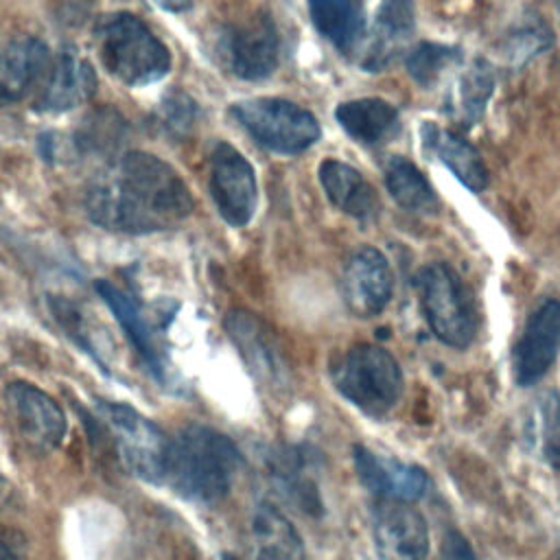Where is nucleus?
Wrapping results in <instances>:
<instances>
[{
    "mask_svg": "<svg viewBox=\"0 0 560 560\" xmlns=\"http://www.w3.org/2000/svg\"><path fill=\"white\" fill-rule=\"evenodd\" d=\"M85 210L109 232L149 234L179 225L192 210V197L171 164L147 151H129L94 175Z\"/></svg>",
    "mask_w": 560,
    "mask_h": 560,
    "instance_id": "nucleus-1",
    "label": "nucleus"
},
{
    "mask_svg": "<svg viewBox=\"0 0 560 560\" xmlns=\"http://www.w3.org/2000/svg\"><path fill=\"white\" fill-rule=\"evenodd\" d=\"M243 466L236 444L201 424H190L171 440L164 483L192 503H219Z\"/></svg>",
    "mask_w": 560,
    "mask_h": 560,
    "instance_id": "nucleus-2",
    "label": "nucleus"
},
{
    "mask_svg": "<svg viewBox=\"0 0 560 560\" xmlns=\"http://www.w3.org/2000/svg\"><path fill=\"white\" fill-rule=\"evenodd\" d=\"M94 42L107 72L125 85H149L171 70L168 48L131 13L103 15L94 26Z\"/></svg>",
    "mask_w": 560,
    "mask_h": 560,
    "instance_id": "nucleus-3",
    "label": "nucleus"
},
{
    "mask_svg": "<svg viewBox=\"0 0 560 560\" xmlns=\"http://www.w3.org/2000/svg\"><path fill=\"white\" fill-rule=\"evenodd\" d=\"M335 389L372 418L385 416L400 398L402 372L381 346L359 343L330 368Z\"/></svg>",
    "mask_w": 560,
    "mask_h": 560,
    "instance_id": "nucleus-4",
    "label": "nucleus"
},
{
    "mask_svg": "<svg viewBox=\"0 0 560 560\" xmlns=\"http://www.w3.org/2000/svg\"><path fill=\"white\" fill-rule=\"evenodd\" d=\"M232 114L260 147L276 153H302L319 138L317 118L284 98H245L232 105Z\"/></svg>",
    "mask_w": 560,
    "mask_h": 560,
    "instance_id": "nucleus-5",
    "label": "nucleus"
},
{
    "mask_svg": "<svg viewBox=\"0 0 560 560\" xmlns=\"http://www.w3.org/2000/svg\"><path fill=\"white\" fill-rule=\"evenodd\" d=\"M418 280L422 311L433 335L451 348H466L475 337L477 317L459 276L446 262H431Z\"/></svg>",
    "mask_w": 560,
    "mask_h": 560,
    "instance_id": "nucleus-6",
    "label": "nucleus"
},
{
    "mask_svg": "<svg viewBox=\"0 0 560 560\" xmlns=\"http://www.w3.org/2000/svg\"><path fill=\"white\" fill-rule=\"evenodd\" d=\"M96 411L114 435L125 466L144 481L164 483L171 440L162 429L122 402L98 400Z\"/></svg>",
    "mask_w": 560,
    "mask_h": 560,
    "instance_id": "nucleus-7",
    "label": "nucleus"
},
{
    "mask_svg": "<svg viewBox=\"0 0 560 560\" xmlns=\"http://www.w3.org/2000/svg\"><path fill=\"white\" fill-rule=\"evenodd\" d=\"M210 195L217 212L232 228H243L256 212L258 190L252 164L228 142H219L210 155Z\"/></svg>",
    "mask_w": 560,
    "mask_h": 560,
    "instance_id": "nucleus-8",
    "label": "nucleus"
},
{
    "mask_svg": "<svg viewBox=\"0 0 560 560\" xmlns=\"http://www.w3.org/2000/svg\"><path fill=\"white\" fill-rule=\"evenodd\" d=\"M4 400L20 438L37 451H52L66 435V416L57 400L33 383L7 385Z\"/></svg>",
    "mask_w": 560,
    "mask_h": 560,
    "instance_id": "nucleus-9",
    "label": "nucleus"
},
{
    "mask_svg": "<svg viewBox=\"0 0 560 560\" xmlns=\"http://www.w3.org/2000/svg\"><path fill=\"white\" fill-rule=\"evenodd\" d=\"M372 534L383 560H427L429 527L411 501L381 499L372 514Z\"/></svg>",
    "mask_w": 560,
    "mask_h": 560,
    "instance_id": "nucleus-10",
    "label": "nucleus"
},
{
    "mask_svg": "<svg viewBox=\"0 0 560 560\" xmlns=\"http://www.w3.org/2000/svg\"><path fill=\"white\" fill-rule=\"evenodd\" d=\"M560 350V302H540L525 322L512 350V370L518 385L540 381Z\"/></svg>",
    "mask_w": 560,
    "mask_h": 560,
    "instance_id": "nucleus-11",
    "label": "nucleus"
},
{
    "mask_svg": "<svg viewBox=\"0 0 560 560\" xmlns=\"http://www.w3.org/2000/svg\"><path fill=\"white\" fill-rule=\"evenodd\" d=\"M225 330L252 374L267 387H282L289 370L276 332L254 313L230 311Z\"/></svg>",
    "mask_w": 560,
    "mask_h": 560,
    "instance_id": "nucleus-12",
    "label": "nucleus"
},
{
    "mask_svg": "<svg viewBox=\"0 0 560 560\" xmlns=\"http://www.w3.org/2000/svg\"><path fill=\"white\" fill-rule=\"evenodd\" d=\"M394 276L387 258L374 247L357 249L346 262L341 293L357 317L378 315L392 300Z\"/></svg>",
    "mask_w": 560,
    "mask_h": 560,
    "instance_id": "nucleus-13",
    "label": "nucleus"
},
{
    "mask_svg": "<svg viewBox=\"0 0 560 560\" xmlns=\"http://www.w3.org/2000/svg\"><path fill=\"white\" fill-rule=\"evenodd\" d=\"M278 33L267 15H256L223 35V57L230 70L247 81L269 77L278 66Z\"/></svg>",
    "mask_w": 560,
    "mask_h": 560,
    "instance_id": "nucleus-14",
    "label": "nucleus"
},
{
    "mask_svg": "<svg viewBox=\"0 0 560 560\" xmlns=\"http://www.w3.org/2000/svg\"><path fill=\"white\" fill-rule=\"evenodd\" d=\"M96 92V72L74 48H63L52 57L50 72L39 88L37 109L61 114L92 98Z\"/></svg>",
    "mask_w": 560,
    "mask_h": 560,
    "instance_id": "nucleus-15",
    "label": "nucleus"
},
{
    "mask_svg": "<svg viewBox=\"0 0 560 560\" xmlns=\"http://www.w3.org/2000/svg\"><path fill=\"white\" fill-rule=\"evenodd\" d=\"M354 468L361 483L381 499L416 501L424 497L429 477L420 466L402 464L394 457L378 455L365 446H354Z\"/></svg>",
    "mask_w": 560,
    "mask_h": 560,
    "instance_id": "nucleus-16",
    "label": "nucleus"
},
{
    "mask_svg": "<svg viewBox=\"0 0 560 560\" xmlns=\"http://www.w3.org/2000/svg\"><path fill=\"white\" fill-rule=\"evenodd\" d=\"M52 66V57L37 37H18L0 50V105L24 98L42 88Z\"/></svg>",
    "mask_w": 560,
    "mask_h": 560,
    "instance_id": "nucleus-17",
    "label": "nucleus"
},
{
    "mask_svg": "<svg viewBox=\"0 0 560 560\" xmlns=\"http://www.w3.org/2000/svg\"><path fill=\"white\" fill-rule=\"evenodd\" d=\"M420 138L424 149L435 155L468 190L479 192L488 186V168L479 151L462 136L427 120L420 127Z\"/></svg>",
    "mask_w": 560,
    "mask_h": 560,
    "instance_id": "nucleus-18",
    "label": "nucleus"
},
{
    "mask_svg": "<svg viewBox=\"0 0 560 560\" xmlns=\"http://www.w3.org/2000/svg\"><path fill=\"white\" fill-rule=\"evenodd\" d=\"M413 33V2L411 0H383L370 42L363 55V68H385L407 44Z\"/></svg>",
    "mask_w": 560,
    "mask_h": 560,
    "instance_id": "nucleus-19",
    "label": "nucleus"
},
{
    "mask_svg": "<svg viewBox=\"0 0 560 560\" xmlns=\"http://www.w3.org/2000/svg\"><path fill=\"white\" fill-rule=\"evenodd\" d=\"M319 182L328 199L346 214L354 219H372L378 208L374 188L363 179V175L346 162L324 160L319 164Z\"/></svg>",
    "mask_w": 560,
    "mask_h": 560,
    "instance_id": "nucleus-20",
    "label": "nucleus"
},
{
    "mask_svg": "<svg viewBox=\"0 0 560 560\" xmlns=\"http://www.w3.org/2000/svg\"><path fill=\"white\" fill-rule=\"evenodd\" d=\"M254 560H306L304 545L284 514L269 503H258L252 514Z\"/></svg>",
    "mask_w": 560,
    "mask_h": 560,
    "instance_id": "nucleus-21",
    "label": "nucleus"
},
{
    "mask_svg": "<svg viewBox=\"0 0 560 560\" xmlns=\"http://www.w3.org/2000/svg\"><path fill=\"white\" fill-rule=\"evenodd\" d=\"M341 129L357 142L365 147H374L385 142L396 125L398 112L394 105L381 98H354L346 101L335 112Z\"/></svg>",
    "mask_w": 560,
    "mask_h": 560,
    "instance_id": "nucleus-22",
    "label": "nucleus"
},
{
    "mask_svg": "<svg viewBox=\"0 0 560 560\" xmlns=\"http://www.w3.org/2000/svg\"><path fill=\"white\" fill-rule=\"evenodd\" d=\"M317 31L339 50L350 52L363 37L365 0H308Z\"/></svg>",
    "mask_w": 560,
    "mask_h": 560,
    "instance_id": "nucleus-23",
    "label": "nucleus"
},
{
    "mask_svg": "<svg viewBox=\"0 0 560 560\" xmlns=\"http://www.w3.org/2000/svg\"><path fill=\"white\" fill-rule=\"evenodd\" d=\"M96 291L98 295L103 298V302L109 306V311L114 313V317L118 319V324L122 326L125 335L129 337V341L133 343V348L138 350V354L144 359V363L149 365V370L162 378L164 374V368H162V361H160V352L153 343V337H151V330L147 328V322L140 313V308L136 306V302L125 293L120 291L118 287H114L112 282L107 280H98L96 284Z\"/></svg>",
    "mask_w": 560,
    "mask_h": 560,
    "instance_id": "nucleus-24",
    "label": "nucleus"
},
{
    "mask_svg": "<svg viewBox=\"0 0 560 560\" xmlns=\"http://www.w3.org/2000/svg\"><path fill=\"white\" fill-rule=\"evenodd\" d=\"M385 186L392 199L407 212L435 214L440 208L438 195L422 171L407 158L394 155L385 164Z\"/></svg>",
    "mask_w": 560,
    "mask_h": 560,
    "instance_id": "nucleus-25",
    "label": "nucleus"
},
{
    "mask_svg": "<svg viewBox=\"0 0 560 560\" xmlns=\"http://www.w3.org/2000/svg\"><path fill=\"white\" fill-rule=\"evenodd\" d=\"M527 438L538 455L553 470H560V396L556 392H545L534 400Z\"/></svg>",
    "mask_w": 560,
    "mask_h": 560,
    "instance_id": "nucleus-26",
    "label": "nucleus"
},
{
    "mask_svg": "<svg viewBox=\"0 0 560 560\" xmlns=\"http://www.w3.org/2000/svg\"><path fill=\"white\" fill-rule=\"evenodd\" d=\"M462 61V55L457 48L444 46V44H431L424 42L416 46L407 57V70L411 79L424 88L431 90L438 85V81L453 70Z\"/></svg>",
    "mask_w": 560,
    "mask_h": 560,
    "instance_id": "nucleus-27",
    "label": "nucleus"
},
{
    "mask_svg": "<svg viewBox=\"0 0 560 560\" xmlns=\"http://www.w3.org/2000/svg\"><path fill=\"white\" fill-rule=\"evenodd\" d=\"M492 88V68L483 59H477L472 68L462 74L457 90V116L464 120V125H475V120L483 114Z\"/></svg>",
    "mask_w": 560,
    "mask_h": 560,
    "instance_id": "nucleus-28",
    "label": "nucleus"
},
{
    "mask_svg": "<svg viewBox=\"0 0 560 560\" xmlns=\"http://www.w3.org/2000/svg\"><path fill=\"white\" fill-rule=\"evenodd\" d=\"M442 560H477V556L468 540L459 532L451 529L442 540Z\"/></svg>",
    "mask_w": 560,
    "mask_h": 560,
    "instance_id": "nucleus-29",
    "label": "nucleus"
},
{
    "mask_svg": "<svg viewBox=\"0 0 560 560\" xmlns=\"http://www.w3.org/2000/svg\"><path fill=\"white\" fill-rule=\"evenodd\" d=\"M160 9H164V11H173V13H177V11H184V9H188V4H190V0H153Z\"/></svg>",
    "mask_w": 560,
    "mask_h": 560,
    "instance_id": "nucleus-30",
    "label": "nucleus"
},
{
    "mask_svg": "<svg viewBox=\"0 0 560 560\" xmlns=\"http://www.w3.org/2000/svg\"><path fill=\"white\" fill-rule=\"evenodd\" d=\"M0 560H18L15 551L9 545H4V540H0Z\"/></svg>",
    "mask_w": 560,
    "mask_h": 560,
    "instance_id": "nucleus-31",
    "label": "nucleus"
},
{
    "mask_svg": "<svg viewBox=\"0 0 560 560\" xmlns=\"http://www.w3.org/2000/svg\"><path fill=\"white\" fill-rule=\"evenodd\" d=\"M223 560H236V558H234V556H230V553H225V556H223Z\"/></svg>",
    "mask_w": 560,
    "mask_h": 560,
    "instance_id": "nucleus-32",
    "label": "nucleus"
}]
</instances>
